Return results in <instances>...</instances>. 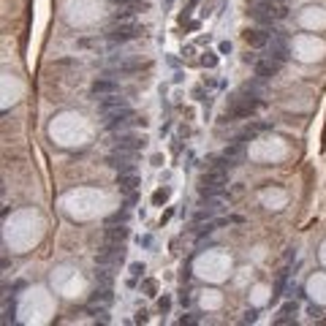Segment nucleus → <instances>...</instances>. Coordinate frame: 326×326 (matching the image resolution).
<instances>
[{"mask_svg": "<svg viewBox=\"0 0 326 326\" xmlns=\"http://www.w3.org/2000/svg\"><path fill=\"white\" fill-rule=\"evenodd\" d=\"M255 316H258V313H255V310H250L247 316H244V324H253V321H255Z\"/></svg>", "mask_w": 326, "mask_h": 326, "instance_id": "obj_23", "label": "nucleus"}, {"mask_svg": "<svg viewBox=\"0 0 326 326\" xmlns=\"http://www.w3.org/2000/svg\"><path fill=\"white\" fill-rule=\"evenodd\" d=\"M261 106V101L255 95H250V92H240V95L231 98V106L229 112H226V120H237V117H250V114L255 112V109Z\"/></svg>", "mask_w": 326, "mask_h": 326, "instance_id": "obj_3", "label": "nucleus"}, {"mask_svg": "<svg viewBox=\"0 0 326 326\" xmlns=\"http://www.w3.org/2000/svg\"><path fill=\"white\" fill-rule=\"evenodd\" d=\"M139 185H142V179L136 177V171H120V174H117V188H120V193H133Z\"/></svg>", "mask_w": 326, "mask_h": 326, "instance_id": "obj_11", "label": "nucleus"}, {"mask_svg": "<svg viewBox=\"0 0 326 326\" xmlns=\"http://www.w3.org/2000/svg\"><path fill=\"white\" fill-rule=\"evenodd\" d=\"M139 68H142L139 60H117V71L120 74H136Z\"/></svg>", "mask_w": 326, "mask_h": 326, "instance_id": "obj_17", "label": "nucleus"}, {"mask_svg": "<svg viewBox=\"0 0 326 326\" xmlns=\"http://www.w3.org/2000/svg\"><path fill=\"white\" fill-rule=\"evenodd\" d=\"M136 14H139L136 8H120L117 14H114V22H133V16Z\"/></svg>", "mask_w": 326, "mask_h": 326, "instance_id": "obj_18", "label": "nucleus"}, {"mask_svg": "<svg viewBox=\"0 0 326 326\" xmlns=\"http://www.w3.org/2000/svg\"><path fill=\"white\" fill-rule=\"evenodd\" d=\"M109 223H128V212L122 209V212H114L112 218H109Z\"/></svg>", "mask_w": 326, "mask_h": 326, "instance_id": "obj_20", "label": "nucleus"}, {"mask_svg": "<svg viewBox=\"0 0 326 326\" xmlns=\"http://www.w3.org/2000/svg\"><path fill=\"white\" fill-rule=\"evenodd\" d=\"M144 272V264H131V275H133V280H136L139 275Z\"/></svg>", "mask_w": 326, "mask_h": 326, "instance_id": "obj_21", "label": "nucleus"}, {"mask_svg": "<svg viewBox=\"0 0 326 326\" xmlns=\"http://www.w3.org/2000/svg\"><path fill=\"white\" fill-rule=\"evenodd\" d=\"M114 147H117V150H131V153H136V150L144 147V136H136V133H120V136L114 139Z\"/></svg>", "mask_w": 326, "mask_h": 326, "instance_id": "obj_10", "label": "nucleus"}, {"mask_svg": "<svg viewBox=\"0 0 326 326\" xmlns=\"http://www.w3.org/2000/svg\"><path fill=\"white\" fill-rule=\"evenodd\" d=\"M226 185H229V171L226 168H209L201 177V196L209 199V196H223Z\"/></svg>", "mask_w": 326, "mask_h": 326, "instance_id": "obj_2", "label": "nucleus"}, {"mask_svg": "<svg viewBox=\"0 0 326 326\" xmlns=\"http://www.w3.org/2000/svg\"><path fill=\"white\" fill-rule=\"evenodd\" d=\"M285 14L288 11H285V3H280V0H253V5H250V16L255 22H264V25L285 19Z\"/></svg>", "mask_w": 326, "mask_h": 326, "instance_id": "obj_1", "label": "nucleus"}, {"mask_svg": "<svg viewBox=\"0 0 326 326\" xmlns=\"http://www.w3.org/2000/svg\"><path fill=\"white\" fill-rule=\"evenodd\" d=\"M136 153H131V150H117L114 147L112 153L106 155V166L117 168V171H133L136 168Z\"/></svg>", "mask_w": 326, "mask_h": 326, "instance_id": "obj_5", "label": "nucleus"}, {"mask_svg": "<svg viewBox=\"0 0 326 326\" xmlns=\"http://www.w3.org/2000/svg\"><path fill=\"white\" fill-rule=\"evenodd\" d=\"M117 8H136V11H142V8H147L150 5V0H112Z\"/></svg>", "mask_w": 326, "mask_h": 326, "instance_id": "obj_16", "label": "nucleus"}, {"mask_svg": "<svg viewBox=\"0 0 326 326\" xmlns=\"http://www.w3.org/2000/svg\"><path fill=\"white\" fill-rule=\"evenodd\" d=\"M142 33H144V27L139 25V22H117V25L106 33V38L112 41V44H128V41L139 38Z\"/></svg>", "mask_w": 326, "mask_h": 326, "instance_id": "obj_4", "label": "nucleus"}, {"mask_svg": "<svg viewBox=\"0 0 326 326\" xmlns=\"http://www.w3.org/2000/svg\"><path fill=\"white\" fill-rule=\"evenodd\" d=\"M168 196H171V190H168V188H161V190H155V193H153V201H155V204H163Z\"/></svg>", "mask_w": 326, "mask_h": 326, "instance_id": "obj_19", "label": "nucleus"}, {"mask_svg": "<svg viewBox=\"0 0 326 326\" xmlns=\"http://www.w3.org/2000/svg\"><path fill=\"white\" fill-rule=\"evenodd\" d=\"M112 92H120V84L114 79H98V82H92V95H95V98L112 95Z\"/></svg>", "mask_w": 326, "mask_h": 326, "instance_id": "obj_13", "label": "nucleus"}, {"mask_svg": "<svg viewBox=\"0 0 326 326\" xmlns=\"http://www.w3.org/2000/svg\"><path fill=\"white\" fill-rule=\"evenodd\" d=\"M125 237H128L125 223H120V226L109 223V229H106V240H109V242H125Z\"/></svg>", "mask_w": 326, "mask_h": 326, "instance_id": "obj_15", "label": "nucleus"}, {"mask_svg": "<svg viewBox=\"0 0 326 326\" xmlns=\"http://www.w3.org/2000/svg\"><path fill=\"white\" fill-rule=\"evenodd\" d=\"M98 109H101L103 120H106V117H112L114 112H122V109H128V101H125V98H120L117 92H112V95L98 98Z\"/></svg>", "mask_w": 326, "mask_h": 326, "instance_id": "obj_7", "label": "nucleus"}, {"mask_svg": "<svg viewBox=\"0 0 326 326\" xmlns=\"http://www.w3.org/2000/svg\"><path fill=\"white\" fill-rule=\"evenodd\" d=\"M244 41H247L253 49H261V46H269L272 41V30L269 27H253V30L244 33Z\"/></svg>", "mask_w": 326, "mask_h": 326, "instance_id": "obj_9", "label": "nucleus"}, {"mask_svg": "<svg viewBox=\"0 0 326 326\" xmlns=\"http://www.w3.org/2000/svg\"><path fill=\"white\" fill-rule=\"evenodd\" d=\"M158 307H161V313H168V307H171V299H168V296H163V299L158 302Z\"/></svg>", "mask_w": 326, "mask_h": 326, "instance_id": "obj_22", "label": "nucleus"}, {"mask_svg": "<svg viewBox=\"0 0 326 326\" xmlns=\"http://www.w3.org/2000/svg\"><path fill=\"white\" fill-rule=\"evenodd\" d=\"M133 122H142V120H136V112L128 106V109H122V112H114L112 117H106V128L109 131H125Z\"/></svg>", "mask_w": 326, "mask_h": 326, "instance_id": "obj_6", "label": "nucleus"}, {"mask_svg": "<svg viewBox=\"0 0 326 326\" xmlns=\"http://www.w3.org/2000/svg\"><path fill=\"white\" fill-rule=\"evenodd\" d=\"M220 52H223V55H226V52H231V44H229V41H223V44H220Z\"/></svg>", "mask_w": 326, "mask_h": 326, "instance_id": "obj_24", "label": "nucleus"}, {"mask_svg": "<svg viewBox=\"0 0 326 326\" xmlns=\"http://www.w3.org/2000/svg\"><path fill=\"white\" fill-rule=\"evenodd\" d=\"M296 321V305L294 302H288V305H283V310L277 313V318H275V324H294Z\"/></svg>", "mask_w": 326, "mask_h": 326, "instance_id": "obj_14", "label": "nucleus"}, {"mask_svg": "<svg viewBox=\"0 0 326 326\" xmlns=\"http://www.w3.org/2000/svg\"><path fill=\"white\" fill-rule=\"evenodd\" d=\"M280 68H283V63L275 60V57H264V60H255V63H253V71H255V77H258V79L277 77V74H280Z\"/></svg>", "mask_w": 326, "mask_h": 326, "instance_id": "obj_8", "label": "nucleus"}, {"mask_svg": "<svg viewBox=\"0 0 326 326\" xmlns=\"http://www.w3.org/2000/svg\"><path fill=\"white\" fill-rule=\"evenodd\" d=\"M269 57H275V60H280V63L288 60V44H285V38L280 33L272 36V41H269Z\"/></svg>", "mask_w": 326, "mask_h": 326, "instance_id": "obj_12", "label": "nucleus"}]
</instances>
